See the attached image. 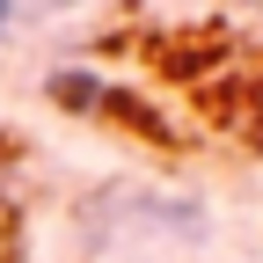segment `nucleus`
<instances>
[{
	"label": "nucleus",
	"instance_id": "f257e3e1",
	"mask_svg": "<svg viewBox=\"0 0 263 263\" xmlns=\"http://www.w3.org/2000/svg\"><path fill=\"white\" fill-rule=\"evenodd\" d=\"M8 22H15V0H0V37H8Z\"/></svg>",
	"mask_w": 263,
	"mask_h": 263
}]
</instances>
